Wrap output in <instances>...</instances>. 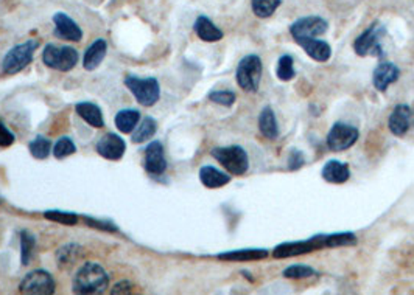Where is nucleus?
<instances>
[{
    "mask_svg": "<svg viewBox=\"0 0 414 295\" xmlns=\"http://www.w3.org/2000/svg\"><path fill=\"white\" fill-rule=\"evenodd\" d=\"M210 154L223 165V168L228 169V173L234 176H243L249 168V157L246 151L239 145L214 148Z\"/></svg>",
    "mask_w": 414,
    "mask_h": 295,
    "instance_id": "20e7f679",
    "label": "nucleus"
},
{
    "mask_svg": "<svg viewBox=\"0 0 414 295\" xmlns=\"http://www.w3.org/2000/svg\"><path fill=\"white\" fill-rule=\"evenodd\" d=\"M262 70L263 64L260 56H257V54H248V56L243 58L239 66H237V84H239L240 89H243L245 92H257L262 81Z\"/></svg>",
    "mask_w": 414,
    "mask_h": 295,
    "instance_id": "f03ea898",
    "label": "nucleus"
},
{
    "mask_svg": "<svg viewBox=\"0 0 414 295\" xmlns=\"http://www.w3.org/2000/svg\"><path fill=\"white\" fill-rule=\"evenodd\" d=\"M35 245H36L35 235H31L29 230L20 232V263H22V266L30 264L31 253H33V249H35Z\"/></svg>",
    "mask_w": 414,
    "mask_h": 295,
    "instance_id": "cd10ccee",
    "label": "nucleus"
},
{
    "mask_svg": "<svg viewBox=\"0 0 414 295\" xmlns=\"http://www.w3.org/2000/svg\"><path fill=\"white\" fill-rule=\"evenodd\" d=\"M282 0H253V11L257 17L267 19L274 15Z\"/></svg>",
    "mask_w": 414,
    "mask_h": 295,
    "instance_id": "c756f323",
    "label": "nucleus"
},
{
    "mask_svg": "<svg viewBox=\"0 0 414 295\" xmlns=\"http://www.w3.org/2000/svg\"><path fill=\"white\" fill-rule=\"evenodd\" d=\"M358 137L360 133L357 128L346 125V123H335V125L330 128L325 143H327V148L330 151H334V153H341V151L354 146Z\"/></svg>",
    "mask_w": 414,
    "mask_h": 295,
    "instance_id": "9d476101",
    "label": "nucleus"
},
{
    "mask_svg": "<svg viewBox=\"0 0 414 295\" xmlns=\"http://www.w3.org/2000/svg\"><path fill=\"white\" fill-rule=\"evenodd\" d=\"M29 149H30V154L35 157V159L38 160H44L49 157L50 151H52V143L49 139H45V137L43 135H38L35 140H33L30 145H29Z\"/></svg>",
    "mask_w": 414,
    "mask_h": 295,
    "instance_id": "7c9ffc66",
    "label": "nucleus"
},
{
    "mask_svg": "<svg viewBox=\"0 0 414 295\" xmlns=\"http://www.w3.org/2000/svg\"><path fill=\"white\" fill-rule=\"evenodd\" d=\"M209 100L215 103V105L230 107L234 106L237 97L232 91H214L209 93Z\"/></svg>",
    "mask_w": 414,
    "mask_h": 295,
    "instance_id": "f704fd0d",
    "label": "nucleus"
},
{
    "mask_svg": "<svg viewBox=\"0 0 414 295\" xmlns=\"http://www.w3.org/2000/svg\"><path fill=\"white\" fill-rule=\"evenodd\" d=\"M16 137L8 128L3 125V121H0V148H8L15 143Z\"/></svg>",
    "mask_w": 414,
    "mask_h": 295,
    "instance_id": "4c0bfd02",
    "label": "nucleus"
},
{
    "mask_svg": "<svg viewBox=\"0 0 414 295\" xmlns=\"http://www.w3.org/2000/svg\"><path fill=\"white\" fill-rule=\"evenodd\" d=\"M304 163H305V159H304V154L301 153V151L291 149L290 156H288V169H291V171L300 169L301 167H304Z\"/></svg>",
    "mask_w": 414,
    "mask_h": 295,
    "instance_id": "e433bc0d",
    "label": "nucleus"
},
{
    "mask_svg": "<svg viewBox=\"0 0 414 295\" xmlns=\"http://www.w3.org/2000/svg\"><path fill=\"white\" fill-rule=\"evenodd\" d=\"M133 291H134V285L131 283V281L124 280V281H119L117 285L112 286L111 294H114V295H117V294H131Z\"/></svg>",
    "mask_w": 414,
    "mask_h": 295,
    "instance_id": "58836bf2",
    "label": "nucleus"
},
{
    "mask_svg": "<svg viewBox=\"0 0 414 295\" xmlns=\"http://www.w3.org/2000/svg\"><path fill=\"white\" fill-rule=\"evenodd\" d=\"M39 47L38 39H29L24 44H19L5 54L2 61V70L6 75H16L33 61V54Z\"/></svg>",
    "mask_w": 414,
    "mask_h": 295,
    "instance_id": "7ed1b4c3",
    "label": "nucleus"
},
{
    "mask_svg": "<svg viewBox=\"0 0 414 295\" xmlns=\"http://www.w3.org/2000/svg\"><path fill=\"white\" fill-rule=\"evenodd\" d=\"M321 176L323 179L329 183H344L348 182L350 177L349 165L339 160H329L323 167Z\"/></svg>",
    "mask_w": 414,
    "mask_h": 295,
    "instance_id": "a211bd4d",
    "label": "nucleus"
},
{
    "mask_svg": "<svg viewBox=\"0 0 414 295\" xmlns=\"http://www.w3.org/2000/svg\"><path fill=\"white\" fill-rule=\"evenodd\" d=\"M316 275V271L313 267L305 266V264H293L288 266L287 269L283 271L285 278H309Z\"/></svg>",
    "mask_w": 414,
    "mask_h": 295,
    "instance_id": "72a5a7b5",
    "label": "nucleus"
},
{
    "mask_svg": "<svg viewBox=\"0 0 414 295\" xmlns=\"http://www.w3.org/2000/svg\"><path fill=\"white\" fill-rule=\"evenodd\" d=\"M0 202H2V199H0Z\"/></svg>",
    "mask_w": 414,
    "mask_h": 295,
    "instance_id": "ea45409f",
    "label": "nucleus"
},
{
    "mask_svg": "<svg viewBox=\"0 0 414 295\" xmlns=\"http://www.w3.org/2000/svg\"><path fill=\"white\" fill-rule=\"evenodd\" d=\"M400 77V68L394 64L390 63V61H382L377 67L374 73H372V84L380 92H385L391 84L399 80Z\"/></svg>",
    "mask_w": 414,
    "mask_h": 295,
    "instance_id": "4468645a",
    "label": "nucleus"
},
{
    "mask_svg": "<svg viewBox=\"0 0 414 295\" xmlns=\"http://www.w3.org/2000/svg\"><path fill=\"white\" fill-rule=\"evenodd\" d=\"M55 280L47 271L38 269L27 273L24 280L20 281L19 291L22 294L31 295H52L55 292Z\"/></svg>",
    "mask_w": 414,
    "mask_h": 295,
    "instance_id": "1a4fd4ad",
    "label": "nucleus"
},
{
    "mask_svg": "<svg viewBox=\"0 0 414 295\" xmlns=\"http://www.w3.org/2000/svg\"><path fill=\"white\" fill-rule=\"evenodd\" d=\"M276 77L281 81L287 82L291 81L296 77V70H295V64H293V58L290 54H282L277 61V67H276Z\"/></svg>",
    "mask_w": 414,
    "mask_h": 295,
    "instance_id": "c85d7f7f",
    "label": "nucleus"
},
{
    "mask_svg": "<svg viewBox=\"0 0 414 295\" xmlns=\"http://www.w3.org/2000/svg\"><path fill=\"white\" fill-rule=\"evenodd\" d=\"M386 34L385 27L380 22H372L368 29H366L354 43V50L358 56H368V54H374V56H383L382 50V38Z\"/></svg>",
    "mask_w": 414,
    "mask_h": 295,
    "instance_id": "0eeeda50",
    "label": "nucleus"
},
{
    "mask_svg": "<svg viewBox=\"0 0 414 295\" xmlns=\"http://www.w3.org/2000/svg\"><path fill=\"white\" fill-rule=\"evenodd\" d=\"M295 43L300 45L301 49H304V52L307 53L311 59L318 61V63H327L332 58V47L323 39L301 38L296 39Z\"/></svg>",
    "mask_w": 414,
    "mask_h": 295,
    "instance_id": "dca6fc26",
    "label": "nucleus"
},
{
    "mask_svg": "<svg viewBox=\"0 0 414 295\" xmlns=\"http://www.w3.org/2000/svg\"><path fill=\"white\" fill-rule=\"evenodd\" d=\"M106 52H108V45H106V40L105 39H97L94 40V43L87 47V50L84 53V58H83V67L86 70H95L101 63H103V59L106 56Z\"/></svg>",
    "mask_w": 414,
    "mask_h": 295,
    "instance_id": "6ab92c4d",
    "label": "nucleus"
},
{
    "mask_svg": "<svg viewBox=\"0 0 414 295\" xmlns=\"http://www.w3.org/2000/svg\"><path fill=\"white\" fill-rule=\"evenodd\" d=\"M125 84L142 106L150 107L159 101L161 87L156 78H139L134 77V75H130V77H126Z\"/></svg>",
    "mask_w": 414,
    "mask_h": 295,
    "instance_id": "423d86ee",
    "label": "nucleus"
},
{
    "mask_svg": "<svg viewBox=\"0 0 414 295\" xmlns=\"http://www.w3.org/2000/svg\"><path fill=\"white\" fill-rule=\"evenodd\" d=\"M44 216L49 219V221L63 224V225H75L78 222V216L75 213H71V211L50 210V211H45Z\"/></svg>",
    "mask_w": 414,
    "mask_h": 295,
    "instance_id": "473e14b6",
    "label": "nucleus"
},
{
    "mask_svg": "<svg viewBox=\"0 0 414 295\" xmlns=\"http://www.w3.org/2000/svg\"><path fill=\"white\" fill-rule=\"evenodd\" d=\"M75 153H77V146L69 137H61V139L57 142L55 148H53V156H55L58 160L66 159V157H69Z\"/></svg>",
    "mask_w": 414,
    "mask_h": 295,
    "instance_id": "2f4dec72",
    "label": "nucleus"
},
{
    "mask_svg": "<svg viewBox=\"0 0 414 295\" xmlns=\"http://www.w3.org/2000/svg\"><path fill=\"white\" fill-rule=\"evenodd\" d=\"M95 149H97V153L101 157H105L108 160H120L125 154L126 143L120 135L110 133L101 137V139L97 142Z\"/></svg>",
    "mask_w": 414,
    "mask_h": 295,
    "instance_id": "f8f14e48",
    "label": "nucleus"
},
{
    "mask_svg": "<svg viewBox=\"0 0 414 295\" xmlns=\"http://www.w3.org/2000/svg\"><path fill=\"white\" fill-rule=\"evenodd\" d=\"M268 257V252L263 249H242V250H230L216 255L219 259L223 262H234V263H242V262H257V259H263Z\"/></svg>",
    "mask_w": 414,
    "mask_h": 295,
    "instance_id": "4be33fe9",
    "label": "nucleus"
},
{
    "mask_svg": "<svg viewBox=\"0 0 414 295\" xmlns=\"http://www.w3.org/2000/svg\"><path fill=\"white\" fill-rule=\"evenodd\" d=\"M81 250H83V247H81L80 244H73V243L59 247L58 252H57L58 266L59 267H66V266L75 264V262L81 255Z\"/></svg>",
    "mask_w": 414,
    "mask_h": 295,
    "instance_id": "a878e982",
    "label": "nucleus"
},
{
    "mask_svg": "<svg viewBox=\"0 0 414 295\" xmlns=\"http://www.w3.org/2000/svg\"><path fill=\"white\" fill-rule=\"evenodd\" d=\"M413 125V109L408 105H397L388 119L390 131L396 137H404Z\"/></svg>",
    "mask_w": 414,
    "mask_h": 295,
    "instance_id": "ddd939ff",
    "label": "nucleus"
},
{
    "mask_svg": "<svg viewBox=\"0 0 414 295\" xmlns=\"http://www.w3.org/2000/svg\"><path fill=\"white\" fill-rule=\"evenodd\" d=\"M43 61L47 67L59 72H69L78 63V52L69 45H45Z\"/></svg>",
    "mask_w": 414,
    "mask_h": 295,
    "instance_id": "39448f33",
    "label": "nucleus"
},
{
    "mask_svg": "<svg viewBox=\"0 0 414 295\" xmlns=\"http://www.w3.org/2000/svg\"><path fill=\"white\" fill-rule=\"evenodd\" d=\"M115 126L120 133L130 134L133 133L135 126L139 125L140 121V112L135 111V109H124L117 115H115Z\"/></svg>",
    "mask_w": 414,
    "mask_h": 295,
    "instance_id": "393cba45",
    "label": "nucleus"
},
{
    "mask_svg": "<svg viewBox=\"0 0 414 295\" xmlns=\"http://www.w3.org/2000/svg\"><path fill=\"white\" fill-rule=\"evenodd\" d=\"M53 22H55V36L64 40H73L78 43L83 38V31L78 27L75 20L71 19L66 13H57L53 16Z\"/></svg>",
    "mask_w": 414,
    "mask_h": 295,
    "instance_id": "f3484780",
    "label": "nucleus"
},
{
    "mask_svg": "<svg viewBox=\"0 0 414 295\" xmlns=\"http://www.w3.org/2000/svg\"><path fill=\"white\" fill-rule=\"evenodd\" d=\"M110 286V275L98 263H84L73 277L72 291L75 294H103Z\"/></svg>",
    "mask_w": 414,
    "mask_h": 295,
    "instance_id": "f257e3e1",
    "label": "nucleus"
},
{
    "mask_svg": "<svg viewBox=\"0 0 414 295\" xmlns=\"http://www.w3.org/2000/svg\"><path fill=\"white\" fill-rule=\"evenodd\" d=\"M193 29L196 36L205 43H219L223 39V31L206 16H200L196 19Z\"/></svg>",
    "mask_w": 414,
    "mask_h": 295,
    "instance_id": "aec40b11",
    "label": "nucleus"
},
{
    "mask_svg": "<svg viewBox=\"0 0 414 295\" xmlns=\"http://www.w3.org/2000/svg\"><path fill=\"white\" fill-rule=\"evenodd\" d=\"M145 169L153 176H161L167 169L164 146L161 142H151L145 149Z\"/></svg>",
    "mask_w": 414,
    "mask_h": 295,
    "instance_id": "2eb2a0df",
    "label": "nucleus"
},
{
    "mask_svg": "<svg viewBox=\"0 0 414 295\" xmlns=\"http://www.w3.org/2000/svg\"><path fill=\"white\" fill-rule=\"evenodd\" d=\"M325 247H329V235H316L305 239V241L282 243L276 247L273 255L276 258L300 257V255H304V253L325 249Z\"/></svg>",
    "mask_w": 414,
    "mask_h": 295,
    "instance_id": "6e6552de",
    "label": "nucleus"
},
{
    "mask_svg": "<svg viewBox=\"0 0 414 295\" xmlns=\"http://www.w3.org/2000/svg\"><path fill=\"white\" fill-rule=\"evenodd\" d=\"M158 131V123L153 116H147L140 121V125L135 126V131L133 133V142L134 143H144Z\"/></svg>",
    "mask_w": 414,
    "mask_h": 295,
    "instance_id": "bb28decb",
    "label": "nucleus"
},
{
    "mask_svg": "<svg viewBox=\"0 0 414 295\" xmlns=\"http://www.w3.org/2000/svg\"><path fill=\"white\" fill-rule=\"evenodd\" d=\"M329 30V22L321 16H305L295 20L290 25V33L293 39L318 38Z\"/></svg>",
    "mask_w": 414,
    "mask_h": 295,
    "instance_id": "9b49d317",
    "label": "nucleus"
},
{
    "mask_svg": "<svg viewBox=\"0 0 414 295\" xmlns=\"http://www.w3.org/2000/svg\"><path fill=\"white\" fill-rule=\"evenodd\" d=\"M77 114L83 119L87 125L92 128H103L105 126V119L103 114H101V109L89 101H81L75 106Z\"/></svg>",
    "mask_w": 414,
    "mask_h": 295,
    "instance_id": "412c9836",
    "label": "nucleus"
},
{
    "mask_svg": "<svg viewBox=\"0 0 414 295\" xmlns=\"http://www.w3.org/2000/svg\"><path fill=\"white\" fill-rule=\"evenodd\" d=\"M84 222L92 229H100L105 232H117V225L112 224L111 221H101V219H94V218H84Z\"/></svg>",
    "mask_w": 414,
    "mask_h": 295,
    "instance_id": "c9c22d12",
    "label": "nucleus"
},
{
    "mask_svg": "<svg viewBox=\"0 0 414 295\" xmlns=\"http://www.w3.org/2000/svg\"><path fill=\"white\" fill-rule=\"evenodd\" d=\"M259 129L263 137L269 140H276L279 137V125H277L276 114L271 107H263L259 115Z\"/></svg>",
    "mask_w": 414,
    "mask_h": 295,
    "instance_id": "b1692460",
    "label": "nucleus"
},
{
    "mask_svg": "<svg viewBox=\"0 0 414 295\" xmlns=\"http://www.w3.org/2000/svg\"><path fill=\"white\" fill-rule=\"evenodd\" d=\"M200 181L207 188H220L230 182V176L223 173L220 169H216L215 167L206 165V167H202L200 169Z\"/></svg>",
    "mask_w": 414,
    "mask_h": 295,
    "instance_id": "5701e85b",
    "label": "nucleus"
}]
</instances>
